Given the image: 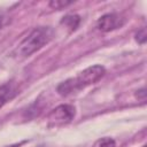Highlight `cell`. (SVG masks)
<instances>
[{
	"label": "cell",
	"instance_id": "cell-2",
	"mask_svg": "<svg viewBox=\"0 0 147 147\" xmlns=\"http://www.w3.org/2000/svg\"><path fill=\"white\" fill-rule=\"evenodd\" d=\"M54 30L51 26H39L31 31V33L25 37L16 48V54L18 56H30L34 52L42 48L54 38Z\"/></svg>",
	"mask_w": 147,
	"mask_h": 147
},
{
	"label": "cell",
	"instance_id": "cell-11",
	"mask_svg": "<svg viewBox=\"0 0 147 147\" xmlns=\"http://www.w3.org/2000/svg\"><path fill=\"white\" fill-rule=\"evenodd\" d=\"M141 147H147V146H146V145H144V146H141Z\"/></svg>",
	"mask_w": 147,
	"mask_h": 147
},
{
	"label": "cell",
	"instance_id": "cell-7",
	"mask_svg": "<svg viewBox=\"0 0 147 147\" xmlns=\"http://www.w3.org/2000/svg\"><path fill=\"white\" fill-rule=\"evenodd\" d=\"M93 147H116V142L113 138L105 137V138H101L98 141H95Z\"/></svg>",
	"mask_w": 147,
	"mask_h": 147
},
{
	"label": "cell",
	"instance_id": "cell-5",
	"mask_svg": "<svg viewBox=\"0 0 147 147\" xmlns=\"http://www.w3.org/2000/svg\"><path fill=\"white\" fill-rule=\"evenodd\" d=\"M17 93V90L14 84L6 83L0 86V108H2L9 100H11Z\"/></svg>",
	"mask_w": 147,
	"mask_h": 147
},
{
	"label": "cell",
	"instance_id": "cell-4",
	"mask_svg": "<svg viewBox=\"0 0 147 147\" xmlns=\"http://www.w3.org/2000/svg\"><path fill=\"white\" fill-rule=\"evenodd\" d=\"M125 20L116 14V13H109V14H105L102 15L98 22H96V28L102 31V32H109L116 29H119L121 26H123Z\"/></svg>",
	"mask_w": 147,
	"mask_h": 147
},
{
	"label": "cell",
	"instance_id": "cell-1",
	"mask_svg": "<svg viewBox=\"0 0 147 147\" xmlns=\"http://www.w3.org/2000/svg\"><path fill=\"white\" fill-rule=\"evenodd\" d=\"M106 74L105 67L100 64L91 65L83 71H80L76 77L69 78L65 82H62L57 86V92L61 95H69L74 92H77L82 88H85L92 84L99 82Z\"/></svg>",
	"mask_w": 147,
	"mask_h": 147
},
{
	"label": "cell",
	"instance_id": "cell-10",
	"mask_svg": "<svg viewBox=\"0 0 147 147\" xmlns=\"http://www.w3.org/2000/svg\"><path fill=\"white\" fill-rule=\"evenodd\" d=\"M136 98L141 99L142 101H145V99H146V90H145V87H142V88H140V90H138L136 92Z\"/></svg>",
	"mask_w": 147,
	"mask_h": 147
},
{
	"label": "cell",
	"instance_id": "cell-3",
	"mask_svg": "<svg viewBox=\"0 0 147 147\" xmlns=\"http://www.w3.org/2000/svg\"><path fill=\"white\" fill-rule=\"evenodd\" d=\"M76 115V109L71 105H60L48 114L49 126H61L70 123Z\"/></svg>",
	"mask_w": 147,
	"mask_h": 147
},
{
	"label": "cell",
	"instance_id": "cell-6",
	"mask_svg": "<svg viewBox=\"0 0 147 147\" xmlns=\"http://www.w3.org/2000/svg\"><path fill=\"white\" fill-rule=\"evenodd\" d=\"M80 23V17L78 15H65L61 20V24H64L70 29V31H74L78 28Z\"/></svg>",
	"mask_w": 147,
	"mask_h": 147
},
{
	"label": "cell",
	"instance_id": "cell-9",
	"mask_svg": "<svg viewBox=\"0 0 147 147\" xmlns=\"http://www.w3.org/2000/svg\"><path fill=\"white\" fill-rule=\"evenodd\" d=\"M146 39H147V36H146V29H145V28H141V29L136 33V40H137L139 44L144 45V44L146 42Z\"/></svg>",
	"mask_w": 147,
	"mask_h": 147
},
{
	"label": "cell",
	"instance_id": "cell-8",
	"mask_svg": "<svg viewBox=\"0 0 147 147\" xmlns=\"http://www.w3.org/2000/svg\"><path fill=\"white\" fill-rule=\"evenodd\" d=\"M72 1H63V0H53L51 1L48 5L49 7H52L53 9H61V8H64L69 5H71Z\"/></svg>",
	"mask_w": 147,
	"mask_h": 147
}]
</instances>
